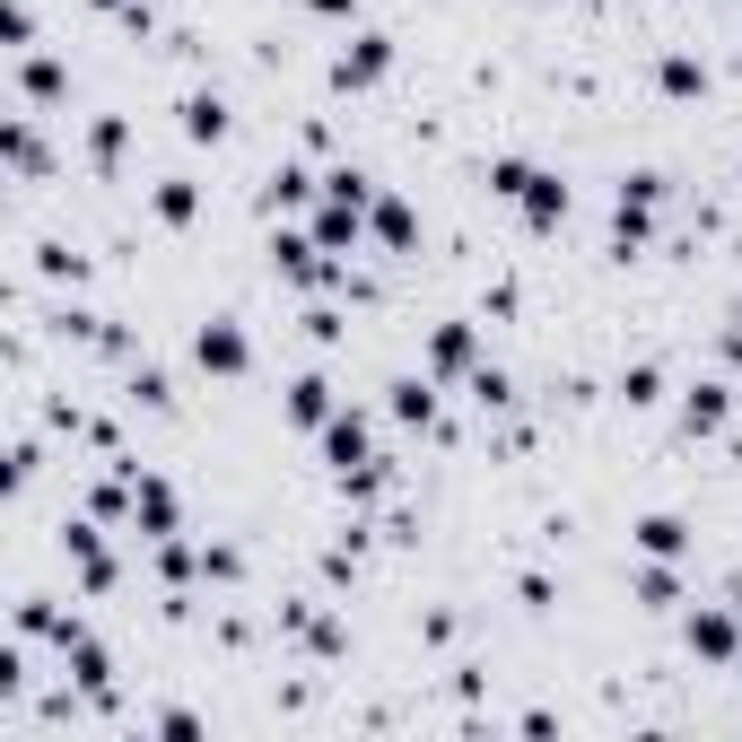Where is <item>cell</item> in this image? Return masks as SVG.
Returning <instances> with one entry per match:
<instances>
[{
  "mask_svg": "<svg viewBox=\"0 0 742 742\" xmlns=\"http://www.w3.org/2000/svg\"><path fill=\"white\" fill-rule=\"evenodd\" d=\"M201 368L237 375V368H245V332H237V324H210V332H201Z\"/></svg>",
  "mask_w": 742,
  "mask_h": 742,
  "instance_id": "cell-1",
  "label": "cell"
},
{
  "mask_svg": "<svg viewBox=\"0 0 742 742\" xmlns=\"http://www.w3.org/2000/svg\"><path fill=\"white\" fill-rule=\"evenodd\" d=\"M324 446H332V463H341V472H368V428H359V419H332V428H324Z\"/></svg>",
  "mask_w": 742,
  "mask_h": 742,
  "instance_id": "cell-2",
  "label": "cell"
},
{
  "mask_svg": "<svg viewBox=\"0 0 742 742\" xmlns=\"http://www.w3.org/2000/svg\"><path fill=\"white\" fill-rule=\"evenodd\" d=\"M384 62H393V53H384V35H359V53H341V88H368Z\"/></svg>",
  "mask_w": 742,
  "mask_h": 742,
  "instance_id": "cell-3",
  "label": "cell"
},
{
  "mask_svg": "<svg viewBox=\"0 0 742 742\" xmlns=\"http://www.w3.org/2000/svg\"><path fill=\"white\" fill-rule=\"evenodd\" d=\"M324 393H332L324 375H297V384H288V419H306V428H315V419H324Z\"/></svg>",
  "mask_w": 742,
  "mask_h": 742,
  "instance_id": "cell-4",
  "label": "cell"
},
{
  "mask_svg": "<svg viewBox=\"0 0 742 742\" xmlns=\"http://www.w3.org/2000/svg\"><path fill=\"white\" fill-rule=\"evenodd\" d=\"M637 550L673 559V550H681V515H646V524H637Z\"/></svg>",
  "mask_w": 742,
  "mask_h": 742,
  "instance_id": "cell-5",
  "label": "cell"
},
{
  "mask_svg": "<svg viewBox=\"0 0 742 742\" xmlns=\"http://www.w3.org/2000/svg\"><path fill=\"white\" fill-rule=\"evenodd\" d=\"M690 646H699V655H734V620L699 612V620H690Z\"/></svg>",
  "mask_w": 742,
  "mask_h": 742,
  "instance_id": "cell-6",
  "label": "cell"
},
{
  "mask_svg": "<svg viewBox=\"0 0 742 742\" xmlns=\"http://www.w3.org/2000/svg\"><path fill=\"white\" fill-rule=\"evenodd\" d=\"M184 131H193V140H219V131H228L219 97H193V106H184Z\"/></svg>",
  "mask_w": 742,
  "mask_h": 742,
  "instance_id": "cell-7",
  "label": "cell"
},
{
  "mask_svg": "<svg viewBox=\"0 0 742 742\" xmlns=\"http://www.w3.org/2000/svg\"><path fill=\"white\" fill-rule=\"evenodd\" d=\"M375 237H384V245H411L419 228H411V210H402V201H375Z\"/></svg>",
  "mask_w": 742,
  "mask_h": 742,
  "instance_id": "cell-8",
  "label": "cell"
},
{
  "mask_svg": "<svg viewBox=\"0 0 742 742\" xmlns=\"http://www.w3.org/2000/svg\"><path fill=\"white\" fill-rule=\"evenodd\" d=\"M717 419H725V384H699L690 393V428H717Z\"/></svg>",
  "mask_w": 742,
  "mask_h": 742,
  "instance_id": "cell-9",
  "label": "cell"
},
{
  "mask_svg": "<svg viewBox=\"0 0 742 742\" xmlns=\"http://www.w3.org/2000/svg\"><path fill=\"white\" fill-rule=\"evenodd\" d=\"M664 88H673V97H699L708 70H699V62H664Z\"/></svg>",
  "mask_w": 742,
  "mask_h": 742,
  "instance_id": "cell-10",
  "label": "cell"
},
{
  "mask_svg": "<svg viewBox=\"0 0 742 742\" xmlns=\"http://www.w3.org/2000/svg\"><path fill=\"white\" fill-rule=\"evenodd\" d=\"M463 359H472V332L446 324V332H437V368H463Z\"/></svg>",
  "mask_w": 742,
  "mask_h": 742,
  "instance_id": "cell-11",
  "label": "cell"
},
{
  "mask_svg": "<svg viewBox=\"0 0 742 742\" xmlns=\"http://www.w3.org/2000/svg\"><path fill=\"white\" fill-rule=\"evenodd\" d=\"M393 411H402V419H428L437 402H428V384H393Z\"/></svg>",
  "mask_w": 742,
  "mask_h": 742,
  "instance_id": "cell-12",
  "label": "cell"
}]
</instances>
